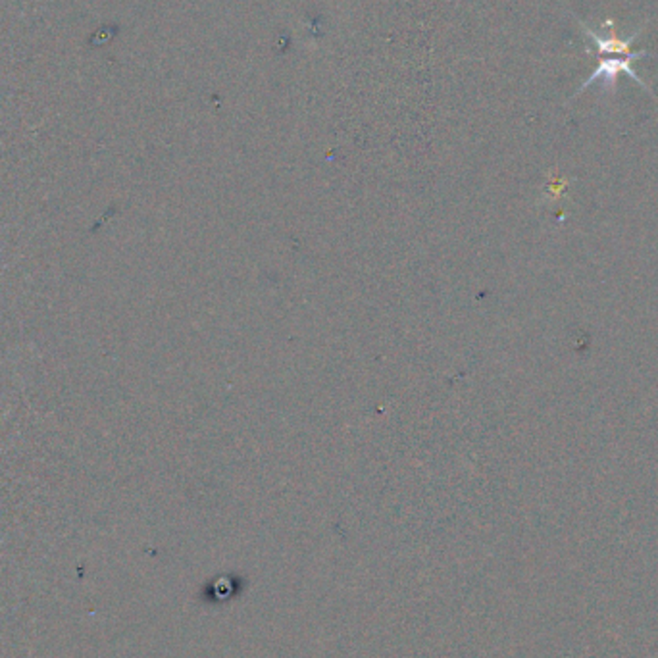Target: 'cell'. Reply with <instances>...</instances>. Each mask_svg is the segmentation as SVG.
Segmentation results:
<instances>
[{
	"label": "cell",
	"mask_w": 658,
	"mask_h": 658,
	"mask_svg": "<svg viewBox=\"0 0 658 658\" xmlns=\"http://www.w3.org/2000/svg\"><path fill=\"white\" fill-rule=\"evenodd\" d=\"M635 60H637V57L601 60V62H599V66L593 69V74L583 81V85L580 87V91H578V93H581L583 89L591 87V85H593V83H597V81H599V83H602L604 91H612V89L616 87V79H618V76H620V74H626V76H630L633 81H637L639 85H642V87L645 89V91H649V93H651L649 85H647L642 78H639V76L635 74V69H633V62H635Z\"/></svg>",
	"instance_id": "1"
},
{
	"label": "cell",
	"mask_w": 658,
	"mask_h": 658,
	"mask_svg": "<svg viewBox=\"0 0 658 658\" xmlns=\"http://www.w3.org/2000/svg\"><path fill=\"white\" fill-rule=\"evenodd\" d=\"M583 33L587 35L593 41V47H595V52L597 55H626V57H647L649 52L647 50H635L632 52V45L633 41L637 39V33H633L630 39H618L614 37V35H611V37H601L599 33H595L593 29L587 27L583 22H580Z\"/></svg>",
	"instance_id": "2"
}]
</instances>
